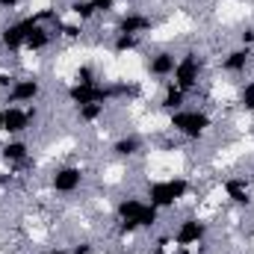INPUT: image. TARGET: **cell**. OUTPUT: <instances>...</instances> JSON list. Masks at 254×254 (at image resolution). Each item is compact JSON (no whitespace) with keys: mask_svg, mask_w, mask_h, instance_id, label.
Masks as SVG:
<instances>
[{"mask_svg":"<svg viewBox=\"0 0 254 254\" xmlns=\"http://www.w3.org/2000/svg\"><path fill=\"white\" fill-rule=\"evenodd\" d=\"M160 210L145 201V195H125L116 204V222L122 234H139V231H154L160 225Z\"/></svg>","mask_w":254,"mask_h":254,"instance_id":"1","label":"cell"},{"mask_svg":"<svg viewBox=\"0 0 254 254\" xmlns=\"http://www.w3.org/2000/svg\"><path fill=\"white\" fill-rule=\"evenodd\" d=\"M192 184L187 178H163V181H151L148 187H145V201L148 204H154L160 213H166V210H172L175 204H181L187 195H190Z\"/></svg>","mask_w":254,"mask_h":254,"instance_id":"2","label":"cell"},{"mask_svg":"<svg viewBox=\"0 0 254 254\" xmlns=\"http://www.w3.org/2000/svg\"><path fill=\"white\" fill-rule=\"evenodd\" d=\"M169 127H172L175 133H181L184 139L198 142V139H204V136L210 133L213 119H210V113H204V110L184 107V110H178V113H172V116H169Z\"/></svg>","mask_w":254,"mask_h":254,"instance_id":"3","label":"cell"},{"mask_svg":"<svg viewBox=\"0 0 254 254\" xmlns=\"http://www.w3.org/2000/svg\"><path fill=\"white\" fill-rule=\"evenodd\" d=\"M172 77H175L172 83H175L178 89H184L187 95L198 92V86H201V77H204V60L198 57V51H187V54H181Z\"/></svg>","mask_w":254,"mask_h":254,"instance_id":"4","label":"cell"},{"mask_svg":"<svg viewBox=\"0 0 254 254\" xmlns=\"http://www.w3.org/2000/svg\"><path fill=\"white\" fill-rule=\"evenodd\" d=\"M68 104L83 107V104H110L113 101V83H71L65 92Z\"/></svg>","mask_w":254,"mask_h":254,"instance_id":"5","label":"cell"},{"mask_svg":"<svg viewBox=\"0 0 254 254\" xmlns=\"http://www.w3.org/2000/svg\"><path fill=\"white\" fill-rule=\"evenodd\" d=\"M207 231H210V228H207L204 219H198V216H187V219H181L178 228L172 231V240H175L178 249H198V246L207 243Z\"/></svg>","mask_w":254,"mask_h":254,"instance_id":"6","label":"cell"},{"mask_svg":"<svg viewBox=\"0 0 254 254\" xmlns=\"http://www.w3.org/2000/svg\"><path fill=\"white\" fill-rule=\"evenodd\" d=\"M39 21H36V15H27V18H18V21H12V24H6L3 30H0V48L6 51V54H21L24 51V45H27V36H30V30L36 27Z\"/></svg>","mask_w":254,"mask_h":254,"instance_id":"7","label":"cell"},{"mask_svg":"<svg viewBox=\"0 0 254 254\" xmlns=\"http://www.w3.org/2000/svg\"><path fill=\"white\" fill-rule=\"evenodd\" d=\"M86 184V172L74 163H65V166H57L54 175H51V190L57 195H74L80 192V187Z\"/></svg>","mask_w":254,"mask_h":254,"instance_id":"8","label":"cell"},{"mask_svg":"<svg viewBox=\"0 0 254 254\" xmlns=\"http://www.w3.org/2000/svg\"><path fill=\"white\" fill-rule=\"evenodd\" d=\"M39 95H42V80L39 77H15V83H12V89L6 92V104H36L39 101Z\"/></svg>","mask_w":254,"mask_h":254,"instance_id":"9","label":"cell"},{"mask_svg":"<svg viewBox=\"0 0 254 254\" xmlns=\"http://www.w3.org/2000/svg\"><path fill=\"white\" fill-rule=\"evenodd\" d=\"M3 133L9 136H21L30 130V116H27V107H18V104H3Z\"/></svg>","mask_w":254,"mask_h":254,"instance_id":"10","label":"cell"},{"mask_svg":"<svg viewBox=\"0 0 254 254\" xmlns=\"http://www.w3.org/2000/svg\"><path fill=\"white\" fill-rule=\"evenodd\" d=\"M252 60H254V51L240 45V48H234V51H228V54L222 57V71L231 74V77H243V74L252 68Z\"/></svg>","mask_w":254,"mask_h":254,"instance_id":"11","label":"cell"},{"mask_svg":"<svg viewBox=\"0 0 254 254\" xmlns=\"http://www.w3.org/2000/svg\"><path fill=\"white\" fill-rule=\"evenodd\" d=\"M54 39H60V24H57V27L36 24V27L30 30V36H27L24 51H30V54H42V51H48V48L54 45Z\"/></svg>","mask_w":254,"mask_h":254,"instance_id":"12","label":"cell"},{"mask_svg":"<svg viewBox=\"0 0 254 254\" xmlns=\"http://www.w3.org/2000/svg\"><path fill=\"white\" fill-rule=\"evenodd\" d=\"M154 30V18L145 12H125L116 24V33H130V36H145Z\"/></svg>","mask_w":254,"mask_h":254,"instance_id":"13","label":"cell"},{"mask_svg":"<svg viewBox=\"0 0 254 254\" xmlns=\"http://www.w3.org/2000/svg\"><path fill=\"white\" fill-rule=\"evenodd\" d=\"M175 65H178V54L175 51H157L148 57V74L157 77V80H169L175 74Z\"/></svg>","mask_w":254,"mask_h":254,"instance_id":"14","label":"cell"},{"mask_svg":"<svg viewBox=\"0 0 254 254\" xmlns=\"http://www.w3.org/2000/svg\"><path fill=\"white\" fill-rule=\"evenodd\" d=\"M0 160L6 166H27L30 163V145L18 136H12L3 148H0Z\"/></svg>","mask_w":254,"mask_h":254,"instance_id":"15","label":"cell"},{"mask_svg":"<svg viewBox=\"0 0 254 254\" xmlns=\"http://www.w3.org/2000/svg\"><path fill=\"white\" fill-rule=\"evenodd\" d=\"M225 195H228V201L237 204V207H252L254 204L252 184H249L246 178H228V181H225Z\"/></svg>","mask_w":254,"mask_h":254,"instance_id":"16","label":"cell"},{"mask_svg":"<svg viewBox=\"0 0 254 254\" xmlns=\"http://www.w3.org/2000/svg\"><path fill=\"white\" fill-rule=\"evenodd\" d=\"M142 139L136 136V133H125V136H119L113 145H110V151H113V157L116 160H133V157H139L142 154Z\"/></svg>","mask_w":254,"mask_h":254,"instance_id":"17","label":"cell"},{"mask_svg":"<svg viewBox=\"0 0 254 254\" xmlns=\"http://www.w3.org/2000/svg\"><path fill=\"white\" fill-rule=\"evenodd\" d=\"M187 101H190V95L184 92V89H178L175 83H166V89H163V98H160V107L172 116V113H178V110H184L187 107Z\"/></svg>","mask_w":254,"mask_h":254,"instance_id":"18","label":"cell"},{"mask_svg":"<svg viewBox=\"0 0 254 254\" xmlns=\"http://www.w3.org/2000/svg\"><path fill=\"white\" fill-rule=\"evenodd\" d=\"M139 45H142V36H130V33H116L113 36V54H119V57L139 51Z\"/></svg>","mask_w":254,"mask_h":254,"instance_id":"19","label":"cell"},{"mask_svg":"<svg viewBox=\"0 0 254 254\" xmlns=\"http://www.w3.org/2000/svg\"><path fill=\"white\" fill-rule=\"evenodd\" d=\"M104 113H107V104H83V107H77L80 125H95V122L104 119Z\"/></svg>","mask_w":254,"mask_h":254,"instance_id":"20","label":"cell"},{"mask_svg":"<svg viewBox=\"0 0 254 254\" xmlns=\"http://www.w3.org/2000/svg\"><path fill=\"white\" fill-rule=\"evenodd\" d=\"M68 12H71L80 24H86V21H92V18H95V9H92V3H89V0H71V3H68Z\"/></svg>","mask_w":254,"mask_h":254,"instance_id":"21","label":"cell"},{"mask_svg":"<svg viewBox=\"0 0 254 254\" xmlns=\"http://www.w3.org/2000/svg\"><path fill=\"white\" fill-rule=\"evenodd\" d=\"M240 104H243V110L254 113V80H249V83L243 86V92H240Z\"/></svg>","mask_w":254,"mask_h":254,"instance_id":"22","label":"cell"},{"mask_svg":"<svg viewBox=\"0 0 254 254\" xmlns=\"http://www.w3.org/2000/svg\"><path fill=\"white\" fill-rule=\"evenodd\" d=\"M74 83H98L95 68H92V65H80V68L74 71Z\"/></svg>","mask_w":254,"mask_h":254,"instance_id":"23","label":"cell"},{"mask_svg":"<svg viewBox=\"0 0 254 254\" xmlns=\"http://www.w3.org/2000/svg\"><path fill=\"white\" fill-rule=\"evenodd\" d=\"M60 36L65 39H80L83 36V24L77 21V24H60Z\"/></svg>","mask_w":254,"mask_h":254,"instance_id":"24","label":"cell"},{"mask_svg":"<svg viewBox=\"0 0 254 254\" xmlns=\"http://www.w3.org/2000/svg\"><path fill=\"white\" fill-rule=\"evenodd\" d=\"M89 3H92L95 15H110L116 9V0H89Z\"/></svg>","mask_w":254,"mask_h":254,"instance_id":"25","label":"cell"},{"mask_svg":"<svg viewBox=\"0 0 254 254\" xmlns=\"http://www.w3.org/2000/svg\"><path fill=\"white\" fill-rule=\"evenodd\" d=\"M240 45L254 51V27H243V33H240Z\"/></svg>","mask_w":254,"mask_h":254,"instance_id":"26","label":"cell"},{"mask_svg":"<svg viewBox=\"0 0 254 254\" xmlns=\"http://www.w3.org/2000/svg\"><path fill=\"white\" fill-rule=\"evenodd\" d=\"M68 254H95V246L83 240V243H74V246L68 249Z\"/></svg>","mask_w":254,"mask_h":254,"instance_id":"27","label":"cell"},{"mask_svg":"<svg viewBox=\"0 0 254 254\" xmlns=\"http://www.w3.org/2000/svg\"><path fill=\"white\" fill-rule=\"evenodd\" d=\"M24 0H0V12H15Z\"/></svg>","mask_w":254,"mask_h":254,"instance_id":"28","label":"cell"},{"mask_svg":"<svg viewBox=\"0 0 254 254\" xmlns=\"http://www.w3.org/2000/svg\"><path fill=\"white\" fill-rule=\"evenodd\" d=\"M48 254H68V249H63V246H54V249H48Z\"/></svg>","mask_w":254,"mask_h":254,"instance_id":"29","label":"cell"},{"mask_svg":"<svg viewBox=\"0 0 254 254\" xmlns=\"http://www.w3.org/2000/svg\"><path fill=\"white\" fill-rule=\"evenodd\" d=\"M0 136H3V113H0Z\"/></svg>","mask_w":254,"mask_h":254,"instance_id":"30","label":"cell"}]
</instances>
